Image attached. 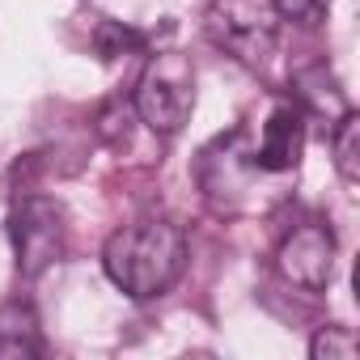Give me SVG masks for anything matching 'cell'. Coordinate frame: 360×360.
I'll return each instance as SVG.
<instances>
[{
  "mask_svg": "<svg viewBox=\"0 0 360 360\" xmlns=\"http://www.w3.org/2000/svg\"><path fill=\"white\" fill-rule=\"evenodd\" d=\"M102 267L119 292L136 301L161 297L187 267V233L161 217L119 225L102 246Z\"/></svg>",
  "mask_w": 360,
  "mask_h": 360,
  "instance_id": "6da1fadb",
  "label": "cell"
},
{
  "mask_svg": "<svg viewBox=\"0 0 360 360\" xmlns=\"http://www.w3.org/2000/svg\"><path fill=\"white\" fill-rule=\"evenodd\" d=\"M131 106L140 115V123L157 136H174L183 131V123L195 110V68L183 51H157L148 56Z\"/></svg>",
  "mask_w": 360,
  "mask_h": 360,
  "instance_id": "7a4b0ae2",
  "label": "cell"
},
{
  "mask_svg": "<svg viewBox=\"0 0 360 360\" xmlns=\"http://www.w3.org/2000/svg\"><path fill=\"white\" fill-rule=\"evenodd\" d=\"M280 22L284 18L276 9V0H212L204 18L208 39L246 68H259L271 60Z\"/></svg>",
  "mask_w": 360,
  "mask_h": 360,
  "instance_id": "3957f363",
  "label": "cell"
},
{
  "mask_svg": "<svg viewBox=\"0 0 360 360\" xmlns=\"http://www.w3.org/2000/svg\"><path fill=\"white\" fill-rule=\"evenodd\" d=\"M9 238L22 276H43L68 250V221L64 208L47 195H22L9 212Z\"/></svg>",
  "mask_w": 360,
  "mask_h": 360,
  "instance_id": "277c9868",
  "label": "cell"
},
{
  "mask_svg": "<svg viewBox=\"0 0 360 360\" xmlns=\"http://www.w3.org/2000/svg\"><path fill=\"white\" fill-rule=\"evenodd\" d=\"M255 178H263V169L255 165V153L246 148V131L221 136L204 161H200V183L208 191V200H217V208H238L242 195L255 191Z\"/></svg>",
  "mask_w": 360,
  "mask_h": 360,
  "instance_id": "5b68a950",
  "label": "cell"
},
{
  "mask_svg": "<svg viewBox=\"0 0 360 360\" xmlns=\"http://www.w3.org/2000/svg\"><path fill=\"white\" fill-rule=\"evenodd\" d=\"M276 263H280V276L288 284H297L305 292H322L335 276V233L326 225L309 221L280 242Z\"/></svg>",
  "mask_w": 360,
  "mask_h": 360,
  "instance_id": "8992f818",
  "label": "cell"
},
{
  "mask_svg": "<svg viewBox=\"0 0 360 360\" xmlns=\"http://www.w3.org/2000/svg\"><path fill=\"white\" fill-rule=\"evenodd\" d=\"M301 148H305L301 110H297L292 102H284V106H276V110L267 115L263 136H259V144H255L250 153H255V165H259L263 174H288V169H297Z\"/></svg>",
  "mask_w": 360,
  "mask_h": 360,
  "instance_id": "52a82bcc",
  "label": "cell"
},
{
  "mask_svg": "<svg viewBox=\"0 0 360 360\" xmlns=\"http://www.w3.org/2000/svg\"><path fill=\"white\" fill-rule=\"evenodd\" d=\"M292 94H297L301 110H309L314 119L339 123V119L352 110L347 98H343V89H339V81H335V72H330L322 60H309V64H301V68L292 72Z\"/></svg>",
  "mask_w": 360,
  "mask_h": 360,
  "instance_id": "ba28073f",
  "label": "cell"
},
{
  "mask_svg": "<svg viewBox=\"0 0 360 360\" xmlns=\"http://www.w3.org/2000/svg\"><path fill=\"white\" fill-rule=\"evenodd\" d=\"M335 169L347 187L360 183V115L356 110H347L335 123Z\"/></svg>",
  "mask_w": 360,
  "mask_h": 360,
  "instance_id": "9c48e42d",
  "label": "cell"
},
{
  "mask_svg": "<svg viewBox=\"0 0 360 360\" xmlns=\"http://www.w3.org/2000/svg\"><path fill=\"white\" fill-rule=\"evenodd\" d=\"M356 352H360V343L347 326H322L309 343L314 360H356Z\"/></svg>",
  "mask_w": 360,
  "mask_h": 360,
  "instance_id": "30bf717a",
  "label": "cell"
},
{
  "mask_svg": "<svg viewBox=\"0 0 360 360\" xmlns=\"http://www.w3.org/2000/svg\"><path fill=\"white\" fill-rule=\"evenodd\" d=\"M276 9H280V18H292L301 26H314L326 13V0H276Z\"/></svg>",
  "mask_w": 360,
  "mask_h": 360,
  "instance_id": "8fae6325",
  "label": "cell"
},
{
  "mask_svg": "<svg viewBox=\"0 0 360 360\" xmlns=\"http://www.w3.org/2000/svg\"><path fill=\"white\" fill-rule=\"evenodd\" d=\"M0 356H39V347L22 335H0Z\"/></svg>",
  "mask_w": 360,
  "mask_h": 360,
  "instance_id": "7c38bea8",
  "label": "cell"
}]
</instances>
